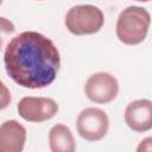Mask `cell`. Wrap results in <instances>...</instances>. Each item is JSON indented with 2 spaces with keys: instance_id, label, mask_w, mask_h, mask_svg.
Wrapping results in <instances>:
<instances>
[{
  "instance_id": "10",
  "label": "cell",
  "mask_w": 152,
  "mask_h": 152,
  "mask_svg": "<svg viewBox=\"0 0 152 152\" xmlns=\"http://www.w3.org/2000/svg\"><path fill=\"white\" fill-rule=\"evenodd\" d=\"M138 152H151L152 151V137H147L140 141V144L137 147Z\"/></svg>"
},
{
  "instance_id": "3",
  "label": "cell",
  "mask_w": 152,
  "mask_h": 152,
  "mask_svg": "<svg viewBox=\"0 0 152 152\" xmlns=\"http://www.w3.org/2000/svg\"><path fill=\"white\" fill-rule=\"evenodd\" d=\"M104 23L102 11L94 5H77L71 7L65 15V26L75 36L97 33Z\"/></svg>"
},
{
  "instance_id": "5",
  "label": "cell",
  "mask_w": 152,
  "mask_h": 152,
  "mask_svg": "<svg viewBox=\"0 0 152 152\" xmlns=\"http://www.w3.org/2000/svg\"><path fill=\"white\" fill-rule=\"evenodd\" d=\"M84 93L94 103H109L119 93L118 80L109 72H95L86 82Z\"/></svg>"
},
{
  "instance_id": "7",
  "label": "cell",
  "mask_w": 152,
  "mask_h": 152,
  "mask_svg": "<svg viewBox=\"0 0 152 152\" xmlns=\"http://www.w3.org/2000/svg\"><path fill=\"white\" fill-rule=\"evenodd\" d=\"M125 122L134 132L152 129V101L140 99L129 102L125 109Z\"/></svg>"
},
{
  "instance_id": "11",
  "label": "cell",
  "mask_w": 152,
  "mask_h": 152,
  "mask_svg": "<svg viewBox=\"0 0 152 152\" xmlns=\"http://www.w3.org/2000/svg\"><path fill=\"white\" fill-rule=\"evenodd\" d=\"M135 1H141V2H148V1H151V0H135Z\"/></svg>"
},
{
  "instance_id": "8",
  "label": "cell",
  "mask_w": 152,
  "mask_h": 152,
  "mask_svg": "<svg viewBox=\"0 0 152 152\" xmlns=\"http://www.w3.org/2000/svg\"><path fill=\"white\" fill-rule=\"evenodd\" d=\"M26 141V128L17 120H7L0 126V151L21 152Z\"/></svg>"
},
{
  "instance_id": "9",
  "label": "cell",
  "mask_w": 152,
  "mask_h": 152,
  "mask_svg": "<svg viewBox=\"0 0 152 152\" xmlns=\"http://www.w3.org/2000/svg\"><path fill=\"white\" fill-rule=\"evenodd\" d=\"M49 146L52 152H74L76 145L70 128L63 124L55 125L49 132Z\"/></svg>"
},
{
  "instance_id": "4",
  "label": "cell",
  "mask_w": 152,
  "mask_h": 152,
  "mask_svg": "<svg viewBox=\"0 0 152 152\" xmlns=\"http://www.w3.org/2000/svg\"><path fill=\"white\" fill-rule=\"evenodd\" d=\"M77 132L87 141L103 139L109 128V119L104 110L95 107L83 109L76 120Z\"/></svg>"
},
{
  "instance_id": "2",
  "label": "cell",
  "mask_w": 152,
  "mask_h": 152,
  "mask_svg": "<svg viewBox=\"0 0 152 152\" xmlns=\"http://www.w3.org/2000/svg\"><path fill=\"white\" fill-rule=\"evenodd\" d=\"M151 24L150 13L140 6H128L118 17L116 37L126 45H138L147 36Z\"/></svg>"
},
{
  "instance_id": "1",
  "label": "cell",
  "mask_w": 152,
  "mask_h": 152,
  "mask_svg": "<svg viewBox=\"0 0 152 152\" xmlns=\"http://www.w3.org/2000/svg\"><path fill=\"white\" fill-rule=\"evenodd\" d=\"M4 64L7 75L20 87L42 89L55 81L61 56L50 38L36 31H24L7 43Z\"/></svg>"
},
{
  "instance_id": "6",
  "label": "cell",
  "mask_w": 152,
  "mask_h": 152,
  "mask_svg": "<svg viewBox=\"0 0 152 152\" xmlns=\"http://www.w3.org/2000/svg\"><path fill=\"white\" fill-rule=\"evenodd\" d=\"M18 114L28 122H44L52 119L58 112V104L50 97H23L17 106Z\"/></svg>"
}]
</instances>
